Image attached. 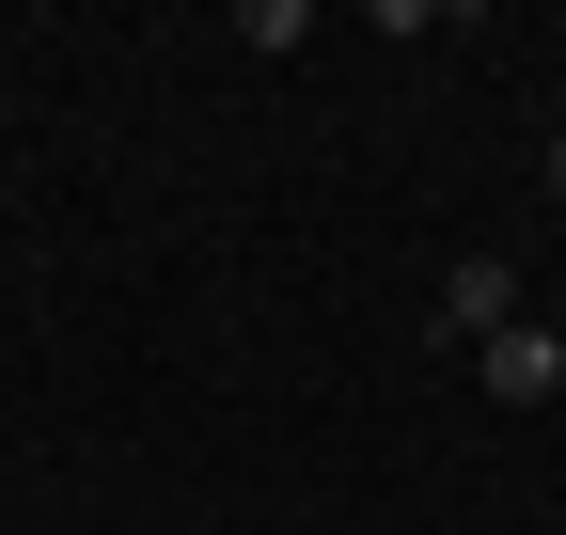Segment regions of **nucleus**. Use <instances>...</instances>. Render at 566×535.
I'll return each instance as SVG.
<instances>
[{"label":"nucleus","instance_id":"obj_1","mask_svg":"<svg viewBox=\"0 0 566 535\" xmlns=\"http://www.w3.org/2000/svg\"><path fill=\"white\" fill-rule=\"evenodd\" d=\"M424 315H441L457 347H488V331H520V268H504V252H457V268H441V300H424Z\"/></svg>","mask_w":566,"mask_h":535},{"label":"nucleus","instance_id":"obj_2","mask_svg":"<svg viewBox=\"0 0 566 535\" xmlns=\"http://www.w3.org/2000/svg\"><path fill=\"white\" fill-rule=\"evenodd\" d=\"M472 363H488V394H504V410H551V394H566V331H551V315H520V331H488Z\"/></svg>","mask_w":566,"mask_h":535},{"label":"nucleus","instance_id":"obj_3","mask_svg":"<svg viewBox=\"0 0 566 535\" xmlns=\"http://www.w3.org/2000/svg\"><path fill=\"white\" fill-rule=\"evenodd\" d=\"M535 174H551V206H566V126H551V143H535Z\"/></svg>","mask_w":566,"mask_h":535},{"label":"nucleus","instance_id":"obj_4","mask_svg":"<svg viewBox=\"0 0 566 535\" xmlns=\"http://www.w3.org/2000/svg\"><path fill=\"white\" fill-rule=\"evenodd\" d=\"M551 410H566V394H551Z\"/></svg>","mask_w":566,"mask_h":535}]
</instances>
